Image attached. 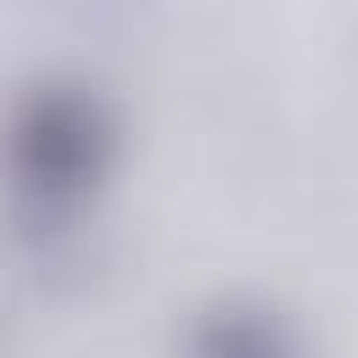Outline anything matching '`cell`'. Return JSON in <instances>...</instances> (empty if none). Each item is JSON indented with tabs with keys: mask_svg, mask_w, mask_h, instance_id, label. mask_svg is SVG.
<instances>
[{
	"mask_svg": "<svg viewBox=\"0 0 358 358\" xmlns=\"http://www.w3.org/2000/svg\"><path fill=\"white\" fill-rule=\"evenodd\" d=\"M22 145H28V173L39 185H73L84 168L95 173V151H101V129L84 106H62V101H45L22 129Z\"/></svg>",
	"mask_w": 358,
	"mask_h": 358,
	"instance_id": "1",
	"label": "cell"
},
{
	"mask_svg": "<svg viewBox=\"0 0 358 358\" xmlns=\"http://www.w3.org/2000/svg\"><path fill=\"white\" fill-rule=\"evenodd\" d=\"M196 358H291L285 336L274 319H246V313H218L196 336Z\"/></svg>",
	"mask_w": 358,
	"mask_h": 358,
	"instance_id": "2",
	"label": "cell"
}]
</instances>
